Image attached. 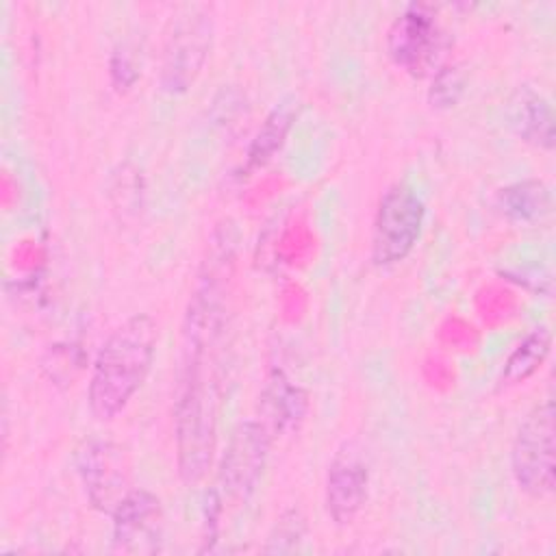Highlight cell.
<instances>
[{
  "label": "cell",
  "instance_id": "3",
  "mask_svg": "<svg viewBox=\"0 0 556 556\" xmlns=\"http://www.w3.org/2000/svg\"><path fill=\"white\" fill-rule=\"evenodd\" d=\"M510 473L530 497L554 493V402H536L517 426L510 447Z\"/></svg>",
  "mask_w": 556,
  "mask_h": 556
},
{
  "label": "cell",
  "instance_id": "6",
  "mask_svg": "<svg viewBox=\"0 0 556 556\" xmlns=\"http://www.w3.org/2000/svg\"><path fill=\"white\" fill-rule=\"evenodd\" d=\"M271 441L274 437L258 419L241 421L232 430L219 460L222 500L235 504L250 500L263 476Z\"/></svg>",
  "mask_w": 556,
  "mask_h": 556
},
{
  "label": "cell",
  "instance_id": "13",
  "mask_svg": "<svg viewBox=\"0 0 556 556\" xmlns=\"http://www.w3.org/2000/svg\"><path fill=\"white\" fill-rule=\"evenodd\" d=\"M495 202L508 222L530 226L552 213V189L539 178H526L502 187Z\"/></svg>",
  "mask_w": 556,
  "mask_h": 556
},
{
  "label": "cell",
  "instance_id": "10",
  "mask_svg": "<svg viewBox=\"0 0 556 556\" xmlns=\"http://www.w3.org/2000/svg\"><path fill=\"white\" fill-rule=\"evenodd\" d=\"M113 547L128 554H154L161 549L165 513L161 500L148 489H130L111 513Z\"/></svg>",
  "mask_w": 556,
  "mask_h": 556
},
{
  "label": "cell",
  "instance_id": "17",
  "mask_svg": "<svg viewBox=\"0 0 556 556\" xmlns=\"http://www.w3.org/2000/svg\"><path fill=\"white\" fill-rule=\"evenodd\" d=\"M141 174L130 163H124L113 172L111 178V200L115 211H122V215L137 213L141 206Z\"/></svg>",
  "mask_w": 556,
  "mask_h": 556
},
{
  "label": "cell",
  "instance_id": "16",
  "mask_svg": "<svg viewBox=\"0 0 556 556\" xmlns=\"http://www.w3.org/2000/svg\"><path fill=\"white\" fill-rule=\"evenodd\" d=\"M304 536H306L304 515L300 513V508H287L276 517L263 552H274V554L295 552L304 541Z\"/></svg>",
  "mask_w": 556,
  "mask_h": 556
},
{
  "label": "cell",
  "instance_id": "12",
  "mask_svg": "<svg viewBox=\"0 0 556 556\" xmlns=\"http://www.w3.org/2000/svg\"><path fill=\"white\" fill-rule=\"evenodd\" d=\"M510 130L526 143L552 152L554 148V111L549 100L530 85H519L506 102Z\"/></svg>",
  "mask_w": 556,
  "mask_h": 556
},
{
  "label": "cell",
  "instance_id": "19",
  "mask_svg": "<svg viewBox=\"0 0 556 556\" xmlns=\"http://www.w3.org/2000/svg\"><path fill=\"white\" fill-rule=\"evenodd\" d=\"M109 74H111V83L117 91H126L130 89L137 78H139V70L135 63V56L130 54V50L126 48H117L111 59H109Z\"/></svg>",
  "mask_w": 556,
  "mask_h": 556
},
{
  "label": "cell",
  "instance_id": "7",
  "mask_svg": "<svg viewBox=\"0 0 556 556\" xmlns=\"http://www.w3.org/2000/svg\"><path fill=\"white\" fill-rule=\"evenodd\" d=\"M76 471L91 506L106 515H111L132 489L128 476V458L124 450L113 441H85L76 452Z\"/></svg>",
  "mask_w": 556,
  "mask_h": 556
},
{
  "label": "cell",
  "instance_id": "1",
  "mask_svg": "<svg viewBox=\"0 0 556 556\" xmlns=\"http://www.w3.org/2000/svg\"><path fill=\"white\" fill-rule=\"evenodd\" d=\"M159 328L146 313L122 321L98 350L87 384V406L98 421L115 419L143 387L156 354Z\"/></svg>",
  "mask_w": 556,
  "mask_h": 556
},
{
  "label": "cell",
  "instance_id": "2",
  "mask_svg": "<svg viewBox=\"0 0 556 556\" xmlns=\"http://www.w3.org/2000/svg\"><path fill=\"white\" fill-rule=\"evenodd\" d=\"M213 352H185L178 395L174 402L176 465L187 484L200 482L217 445V376Z\"/></svg>",
  "mask_w": 556,
  "mask_h": 556
},
{
  "label": "cell",
  "instance_id": "4",
  "mask_svg": "<svg viewBox=\"0 0 556 556\" xmlns=\"http://www.w3.org/2000/svg\"><path fill=\"white\" fill-rule=\"evenodd\" d=\"M426 219V206L419 193L406 182L389 185L376 208L371 230V261L378 267H391L404 261L417 245Z\"/></svg>",
  "mask_w": 556,
  "mask_h": 556
},
{
  "label": "cell",
  "instance_id": "8",
  "mask_svg": "<svg viewBox=\"0 0 556 556\" xmlns=\"http://www.w3.org/2000/svg\"><path fill=\"white\" fill-rule=\"evenodd\" d=\"M369 495V460L361 443L343 441L326 473V510L337 526L356 519Z\"/></svg>",
  "mask_w": 556,
  "mask_h": 556
},
{
  "label": "cell",
  "instance_id": "15",
  "mask_svg": "<svg viewBox=\"0 0 556 556\" xmlns=\"http://www.w3.org/2000/svg\"><path fill=\"white\" fill-rule=\"evenodd\" d=\"M298 115V104L295 100L280 102L271 109V113L265 117L256 135L252 137L248 152H245V169H258L265 163L274 159V154L282 148L293 122Z\"/></svg>",
  "mask_w": 556,
  "mask_h": 556
},
{
  "label": "cell",
  "instance_id": "14",
  "mask_svg": "<svg viewBox=\"0 0 556 556\" xmlns=\"http://www.w3.org/2000/svg\"><path fill=\"white\" fill-rule=\"evenodd\" d=\"M552 350V332L547 326L532 328L508 354L504 369L500 374V387H517L523 384L528 378H532Z\"/></svg>",
  "mask_w": 556,
  "mask_h": 556
},
{
  "label": "cell",
  "instance_id": "18",
  "mask_svg": "<svg viewBox=\"0 0 556 556\" xmlns=\"http://www.w3.org/2000/svg\"><path fill=\"white\" fill-rule=\"evenodd\" d=\"M465 74L458 65H443L432 74L428 102L434 109H452L465 93Z\"/></svg>",
  "mask_w": 556,
  "mask_h": 556
},
{
  "label": "cell",
  "instance_id": "11",
  "mask_svg": "<svg viewBox=\"0 0 556 556\" xmlns=\"http://www.w3.org/2000/svg\"><path fill=\"white\" fill-rule=\"evenodd\" d=\"M308 413L306 391L282 369H271L258 400V421L276 439L295 432Z\"/></svg>",
  "mask_w": 556,
  "mask_h": 556
},
{
  "label": "cell",
  "instance_id": "5",
  "mask_svg": "<svg viewBox=\"0 0 556 556\" xmlns=\"http://www.w3.org/2000/svg\"><path fill=\"white\" fill-rule=\"evenodd\" d=\"M213 46V17L191 9L176 17L167 35L161 61L159 85L169 96L187 93L198 80Z\"/></svg>",
  "mask_w": 556,
  "mask_h": 556
},
{
  "label": "cell",
  "instance_id": "9",
  "mask_svg": "<svg viewBox=\"0 0 556 556\" xmlns=\"http://www.w3.org/2000/svg\"><path fill=\"white\" fill-rule=\"evenodd\" d=\"M441 46V30L428 4H408L387 30V54L397 67L424 74Z\"/></svg>",
  "mask_w": 556,
  "mask_h": 556
}]
</instances>
